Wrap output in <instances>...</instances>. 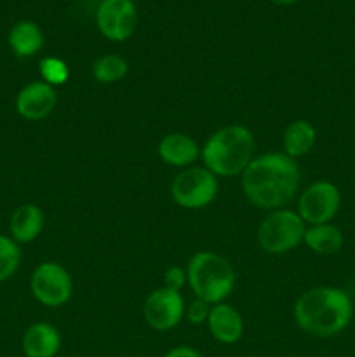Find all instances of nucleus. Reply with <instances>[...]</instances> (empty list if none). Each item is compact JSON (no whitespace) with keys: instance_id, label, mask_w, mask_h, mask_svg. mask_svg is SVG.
<instances>
[{"instance_id":"f8f14e48","label":"nucleus","mask_w":355,"mask_h":357,"mask_svg":"<svg viewBox=\"0 0 355 357\" xmlns=\"http://www.w3.org/2000/svg\"><path fill=\"white\" fill-rule=\"evenodd\" d=\"M209 331L219 344H235L244 335L242 316L226 303H216L209 312Z\"/></svg>"},{"instance_id":"39448f33","label":"nucleus","mask_w":355,"mask_h":357,"mask_svg":"<svg viewBox=\"0 0 355 357\" xmlns=\"http://www.w3.org/2000/svg\"><path fill=\"white\" fill-rule=\"evenodd\" d=\"M305 230V222L298 213L275 209L258 227V243L267 253H287L301 243Z\"/></svg>"},{"instance_id":"f257e3e1","label":"nucleus","mask_w":355,"mask_h":357,"mask_svg":"<svg viewBox=\"0 0 355 357\" xmlns=\"http://www.w3.org/2000/svg\"><path fill=\"white\" fill-rule=\"evenodd\" d=\"M299 167L285 153H265L251 160L242 173L244 195L263 209H282L299 188Z\"/></svg>"},{"instance_id":"ddd939ff","label":"nucleus","mask_w":355,"mask_h":357,"mask_svg":"<svg viewBox=\"0 0 355 357\" xmlns=\"http://www.w3.org/2000/svg\"><path fill=\"white\" fill-rule=\"evenodd\" d=\"M21 347L26 357H54L61 349V335L52 324L35 323L24 331Z\"/></svg>"},{"instance_id":"4be33fe9","label":"nucleus","mask_w":355,"mask_h":357,"mask_svg":"<svg viewBox=\"0 0 355 357\" xmlns=\"http://www.w3.org/2000/svg\"><path fill=\"white\" fill-rule=\"evenodd\" d=\"M187 282H188L187 271H183L181 267L167 268V272L164 274V288L173 289V291L180 293V289L183 288Z\"/></svg>"},{"instance_id":"2eb2a0df","label":"nucleus","mask_w":355,"mask_h":357,"mask_svg":"<svg viewBox=\"0 0 355 357\" xmlns=\"http://www.w3.org/2000/svg\"><path fill=\"white\" fill-rule=\"evenodd\" d=\"M10 237L17 244H26L37 239L44 229V213L35 204H24L10 216Z\"/></svg>"},{"instance_id":"9d476101","label":"nucleus","mask_w":355,"mask_h":357,"mask_svg":"<svg viewBox=\"0 0 355 357\" xmlns=\"http://www.w3.org/2000/svg\"><path fill=\"white\" fill-rule=\"evenodd\" d=\"M145 321L157 331H169L181 323L184 316L183 296L178 291L159 288L148 295L145 302Z\"/></svg>"},{"instance_id":"423d86ee","label":"nucleus","mask_w":355,"mask_h":357,"mask_svg":"<svg viewBox=\"0 0 355 357\" xmlns=\"http://www.w3.org/2000/svg\"><path fill=\"white\" fill-rule=\"evenodd\" d=\"M218 187V178L207 167H188L174 178L171 195L181 208L200 209L214 201Z\"/></svg>"},{"instance_id":"b1692460","label":"nucleus","mask_w":355,"mask_h":357,"mask_svg":"<svg viewBox=\"0 0 355 357\" xmlns=\"http://www.w3.org/2000/svg\"><path fill=\"white\" fill-rule=\"evenodd\" d=\"M164 357H204L198 351H195L194 347H188V345H180V347L171 349Z\"/></svg>"},{"instance_id":"a211bd4d","label":"nucleus","mask_w":355,"mask_h":357,"mask_svg":"<svg viewBox=\"0 0 355 357\" xmlns=\"http://www.w3.org/2000/svg\"><path fill=\"white\" fill-rule=\"evenodd\" d=\"M306 246L317 255H334L343 248V234L333 223L312 225L305 230L303 237Z\"/></svg>"},{"instance_id":"393cba45","label":"nucleus","mask_w":355,"mask_h":357,"mask_svg":"<svg viewBox=\"0 0 355 357\" xmlns=\"http://www.w3.org/2000/svg\"><path fill=\"white\" fill-rule=\"evenodd\" d=\"M271 3H275V6H292V3H296L298 0H270Z\"/></svg>"},{"instance_id":"6ab92c4d","label":"nucleus","mask_w":355,"mask_h":357,"mask_svg":"<svg viewBox=\"0 0 355 357\" xmlns=\"http://www.w3.org/2000/svg\"><path fill=\"white\" fill-rule=\"evenodd\" d=\"M127 61L117 54H104L93 63V75L101 84L118 82L127 75Z\"/></svg>"},{"instance_id":"412c9836","label":"nucleus","mask_w":355,"mask_h":357,"mask_svg":"<svg viewBox=\"0 0 355 357\" xmlns=\"http://www.w3.org/2000/svg\"><path fill=\"white\" fill-rule=\"evenodd\" d=\"M40 75L49 86H63L68 80L70 70L63 59L49 56V58H44L40 61Z\"/></svg>"},{"instance_id":"aec40b11","label":"nucleus","mask_w":355,"mask_h":357,"mask_svg":"<svg viewBox=\"0 0 355 357\" xmlns=\"http://www.w3.org/2000/svg\"><path fill=\"white\" fill-rule=\"evenodd\" d=\"M21 264L19 244L13 237L0 236V282L13 278Z\"/></svg>"},{"instance_id":"f3484780","label":"nucleus","mask_w":355,"mask_h":357,"mask_svg":"<svg viewBox=\"0 0 355 357\" xmlns=\"http://www.w3.org/2000/svg\"><path fill=\"white\" fill-rule=\"evenodd\" d=\"M317 131L308 121H294L285 128L284 139V153L291 159L303 157L315 146Z\"/></svg>"},{"instance_id":"dca6fc26","label":"nucleus","mask_w":355,"mask_h":357,"mask_svg":"<svg viewBox=\"0 0 355 357\" xmlns=\"http://www.w3.org/2000/svg\"><path fill=\"white\" fill-rule=\"evenodd\" d=\"M9 45L19 58H30L37 54L44 45V35L33 21H19L9 31Z\"/></svg>"},{"instance_id":"20e7f679","label":"nucleus","mask_w":355,"mask_h":357,"mask_svg":"<svg viewBox=\"0 0 355 357\" xmlns=\"http://www.w3.org/2000/svg\"><path fill=\"white\" fill-rule=\"evenodd\" d=\"M187 278L195 296L209 305L223 303L235 286V272L230 261L212 251H200L191 257Z\"/></svg>"},{"instance_id":"f03ea898","label":"nucleus","mask_w":355,"mask_h":357,"mask_svg":"<svg viewBox=\"0 0 355 357\" xmlns=\"http://www.w3.org/2000/svg\"><path fill=\"white\" fill-rule=\"evenodd\" d=\"M354 316L352 300L343 289L319 286L303 293L294 305L296 324L317 338L340 335Z\"/></svg>"},{"instance_id":"6e6552de","label":"nucleus","mask_w":355,"mask_h":357,"mask_svg":"<svg viewBox=\"0 0 355 357\" xmlns=\"http://www.w3.org/2000/svg\"><path fill=\"white\" fill-rule=\"evenodd\" d=\"M341 206V194L331 181H315L310 185L298 201V215L310 225L329 223Z\"/></svg>"},{"instance_id":"5701e85b","label":"nucleus","mask_w":355,"mask_h":357,"mask_svg":"<svg viewBox=\"0 0 355 357\" xmlns=\"http://www.w3.org/2000/svg\"><path fill=\"white\" fill-rule=\"evenodd\" d=\"M209 312H211V309H209V303L204 302V300H200V298H195L194 302L190 303V307L187 309L188 319H190V323H194V324L205 323V321L209 319Z\"/></svg>"},{"instance_id":"4468645a","label":"nucleus","mask_w":355,"mask_h":357,"mask_svg":"<svg viewBox=\"0 0 355 357\" xmlns=\"http://www.w3.org/2000/svg\"><path fill=\"white\" fill-rule=\"evenodd\" d=\"M159 155L169 166L187 167L200 155L197 143L183 132H171L159 143Z\"/></svg>"},{"instance_id":"9b49d317","label":"nucleus","mask_w":355,"mask_h":357,"mask_svg":"<svg viewBox=\"0 0 355 357\" xmlns=\"http://www.w3.org/2000/svg\"><path fill=\"white\" fill-rule=\"evenodd\" d=\"M56 96L54 87L42 82H30L17 93L16 98V110L26 121H42L49 117L52 110L56 108Z\"/></svg>"},{"instance_id":"1a4fd4ad","label":"nucleus","mask_w":355,"mask_h":357,"mask_svg":"<svg viewBox=\"0 0 355 357\" xmlns=\"http://www.w3.org/2000/svg\"><path fill=\"white\" fill-rule=\"evenodd\" d=\"M96 23L108 40H127L138 26V10L132 0H103L97 7Z\"/></svg>"},{"instance_id":"7ed1b4c3","label":"nucleus","mask_w":355,"mask_h":357,"mask_svg":"<svg viewBox=\"0 0 355 357\" xmlns=\"http://www.w3.org/2000/svg\"><path fill=\"white\" fill-rule=\"evenodd\" d=\"M254 149L253 132L244 126L232 124L209 136L200 155L205 167L216 176H237L251 164Z\"/></svg>"},{"instance_id":"0eeeda50","label":"nucleus","mask_w":355,"mask_h":357,"mask_svg":"<svg viewBox=\"0 0 355 357\" xmlns=\"http://www.w3.org/2000/svg\"><path fill=\"white\" fill-rule=\"evenodd\" d=\"M31 295L45 307H61L70 300L73 282L68 271L56 261H44L31 274Z\"/></svg>"}]
</instances>
